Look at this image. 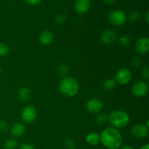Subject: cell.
<instances>
[{"mask_svg": "<svg viewBox=\"0 0 149 149\" xmlns=\"http://www.w3.org/2000/svg\"><path fill=\"white\" fill-rule=\"evenodd\" d=\"M141 74H142V77H143L146 79H149V67L148 65H146L143 67V68L142 69L141 71Z\"/></svg>", "mask_w": 149, "mask_h": 149, "instance_id": "83f0119b", "label": "cell"}, {"mask_svg": "<svg viewBox=\"0 0 149 149\" xmlns=\"http://www.w3.org/2000/svg\"><path fill=\"white\" fill-rule=\"evenodd\" d=\"M100 136V143L109 149H119L122 146V136L120 132L113 127L104 130Z\"/></svg>", "mask_w": 149, "mask_h": 149, "instance_id": "6da1fadb", "label": "cell"}, {"mask_svg": "<svg viewBox=\"0 0 149 149\" xmlns=\"http://www.w3.org/2000/svg\"><path fill=\"white\" fill-rule=\"evenodd\" d=\"M119 44H120L122 47L129 46L130 43V41L129 37L127 36H121L120 39H119Z\"/></svg>", "mask_w": 149, "mask_h": 149, "instance_id": "603a6c76", "label": "cell"}, {"mask_svg": "<svg viewBox=\"0 0 149 149\" xmlns=\"http://www.w3.org/2000/svg\"><path fill=\"white\" fill-rule=\"evenodd\" d=\"M58 71L60 75L63 76V77H65L68 73V68L65 64H61L59 65V67H58Z\"/></svg>", "mask_w": 149, "mask_h": 149, "instance_id": "44dd1931", "label": "cell"}, {"mask_svg": "<svg viewBox=\"0 0 149 149\" xmlns=\"http://www.w3.org/2000/svg\"><path fill=\"white\" fill-rule=\"evenodd\" d=\"M148 91V86L146 81H138L133 84L132 93L136 97H144Z\"/></svg>", "mask_w": 149, "mask_h": 149, "instance_id": "8992f818", "label": "cell"}, {"mask_svg": "<svg viewBox=\"0 0 149 149\" xmlns=\"http://www.w3.org/2000/svg\"><path fill=\"white\" fill-rule=\"evenodd\" d=\"M79 90V83L73 77H65L59 84V91L66 97L76 95Z\"/></svg>", "mask_w": 149, "mask_h": 149, "instance_id": "7a4b0ae2", "label": "cell"}, {"mask_svg": "<svg viewBox=\"0 0 149 149\" xmlns=\"http://www.w3.org/2000/svg\"><path fill=\"white\" fill-rule=\"evenodd\" d=\"M65 145L68 149H74L75 148V141L73 138H68L65 140Z\"/></svg>", "mask_w": 149, "mask_h": 149, "instance_id": "cb8c5ba5", "label": "cell"}, {"mask_svg": "<svg viewBox=\"0 0 149 149\" xmlns=\"http://www.w3.org/2000/svg\"><path fill=\"white\" fill-rule=\"evenodd\" d=\"M116 81L113 80V79H106L103 83V87L107 91H111V90H113L116 87Z\"/></svg>", "mask_w": 149, "mask_h": 149, "instance_id": "e0dca14e", "label": "cell"}, {"mask_svg": "<svg viewBox=\"0 0 149 149\" xmlns=\"http://www.w3.org/2000/svg\"><path fill=\"white\" fill-rule=\"evenodd\" d=\"M141 60L138 57H135L131 61V66H132L133 68H138L141 65Z\"/></svg>", "mask_w": 149, "mask_h": 149, "instance_id": "484cf974", "label": "cell"}, {"mask_svg": "<svg viewBox=\"0 0 149 149\" xmlns=\"http://www.w3.org/2000/svg\"><path fill=\"white\" fill-rule=\"evenodd\" d=\"M8 123L5 121H0V132L3 133L8 130Z\"/></svg>", "mask_w": 149, "mask_h": 149, "instance_id": "4316f807", "label": "cell"}, {"mask_svg": "<svg viewBox=\"0 0 149 149\" xmlns=\"http://www.w3.org/2000/svg\"><path fill=\"white\" fill-rule=\"evenodd\" d=\"M54 40V34L50 31H45L41 33L39 36V41L41 44L45 46H47L52 43Z\"/></svg>", "mask_w": 149, "mask_h": 149, "instance_id": "4fadbf2b", "label": "cell"}, {"mask_svg": "<svg viewBox=\"0 0 149 149\" xmlns=\"http://www.w3.org/2000/svg\"><path fill=\"white\" fill-rule=\"evenodd\" d=\"M9 47L7 44L0 42V56H5L9 53Z\"/></svg>", "mask_w": 149, "mask_h": 149, "instance_id": "ffe728a7", "label": "cell"}, {"mask_svg": "<svg viewBox=\"0 0 149 149\" xmlns=\"http://www.w3.org/2000/svg\"><path fill=\"white\" fill-rule=\"evenodd\" d=\"M117 39V35L116 33L113 30L107 29L104 31L102 32L100 35V39L102 42L105 44H112L115 42Z\"/></svg>", "mask_w": 149, "mask_h": 149, "instance_id": "8fae6325", "label": "cell"}, {"mask_svg": "<svg viewBox=\"0 0 149 149\" xmlns=\"http://www.w3.org/2000/svg\"><path fill=\"white\" fill-rule=\"evenodd\" d=\"M86 141L91 146H97L100 143V136L97 132H90L86 136Z\"/></svg>", "mask_w": 149, "mask_h": 149, "instance_id": "9a60e30c", "label": "cell"}, {"mask_svg": "<svg viewBox=\"0 0 149 149\" xmlns=\"http://www.w3.org/2000/svg\"><path fill=\"white\" fill-rule=\"evenodd\" d=\"M67 17L65 15L63 14H59L55 17V22H56L58 24H61V23H63L66 20Z\"/></svg>", "mask_w": 149, "mask_h": 149, "instance_id": "d4e9b609", "label": "cell"}, {"mask_svg": "<svg viewBox=\"0 0 149 149\" xmlns=\"http://www.w3.org/2000/svg\"><path fill=\"white\" fill-rule=\"evenodd\" d=\"M109 20L112 25L119 26L126 22V14L121 10H112L109 14Z\"/></svg>", "mask_w": 149, "mask_h": 149, "instance_id": "277c9868", "label": "cell"}, {"mask_svg": "<svg viewBox=\"0 0 149 149\" xmlns=\"http://www.w3.org/2000/svg\"><path fill=\"white\" fill-rule=\"evenodd\" d=\"M18 149H36L33 145L30 143H22L21 145L19 146Z\"/></svg>", "mask_w": 149, "mask_h": 149, "instance_id": "f1b7e54d", "label": "cell"}, {"mask_svg": "<svg viewBox=\"0 0 149 149\" xmlns=\"http://www.w3.org/2000/svg\"><path fill=\"white\" fill-rule=\"evenodd\" d=\"M136 50L141 54H146L149 51V39L146 36L139 38L135 45Z\"/></svg>", "mask_w": 149, "mask_h": 149, "instance_id": "30bf717a", "label": "cell"}, {"mask_svg": "<svg viewBox=\"0 0 149 149\" xmlns=\"http://www.w3.org/2000/svg\"><path fill=\"white\" fill-rule=\"evenodd\" d=\"M103 1H104L105 4H108V5H111V4H114L117 0H103Z\"/></svg>", "mask_w": 149, "mask_h": 149, "instance_id": "4dcf8cb0", "label": "cell"}, {"mask_svg": "<svg viewBox=\"0 0 149 149\" xmlns=\"http://www.w3.org/2000/svg\"><path fill=\"white\" fill-rule=\"evenodd\" d=\"M18 146V143L15 139H7L4 142V147L6 149H15Z\"/></svg>", "mask_w": 149, "mask_h": 149, "instance_id": "ac0fdd59", "label": "cell"}, {"mask_svg": "<svg viewBox=\"0 0 149 149\" xmlns=\"http://www.w3.org/2000/svg\"><path fill=\"white\" fill-rule=\"evenodd\" d=\"M108 121L115 129H122L130 122V116L125 111L116 110L108 115Z\"/></svg>", "mask_w": 149, "mask_h": 149, "instance_id": "3957f363", "label": "cell"}, {"mask_svg": "<svg viewBox=\"0 0 149 149\" xmlns=\"http://www.w3.org/2000/svg\"><path fill=\"white\" fill-rule=\"evenodd\" d=\"M25 132V126L21 123H15L11 127V134L13 136L18 138Z\"/></svg>", "mask_w": 149, "mask_h": 149, "instance_id": "5bb4252c", "label": "cell"}, {"mask_svg": "<svg viewBox=\"0 0 149 149\" xmlns=\"http://www.w3.org/2000/svg\"><path fill=\"white\" fill-rule=\"evenodd\" d=\"M141 149H149V144H146V145L143 146L142 147H141Z\"/></svg>", "mask_w": 149, "mask_h": 149, "instance_id": "836d02e7", "label": "cell"}, {"mask_svg": "<svg viewBox=\"0 0 149 149\" xmlns=\"http://www.w3.org/2000/svg\"><path fill=\"white\" fill-rule=\"evenodd\" d=\"M25 1L30 5H36V4H39L42 0H25Z\"/></svg>", "mask_w": 149, "mask_h": 149, "instance_id": "f546056e", "label": "cell"}, {"mask_svg": "<svg viewBox=\"0 0 149 149\" xmlns=\"http://www.w3.org/2000/svg\"><path fill=\"white\" fill-rule=\"evenodd\" d=\"M121 149H135L133 147L130 146H125L122 147Z\"/></svg>", "mask_w": 149, "mask_h": 149, "instance_id": "1f68e13d", "label": "cell"}, {"mask_svg": "<svg viewBox=\"0 0 149 149\" xmlns=\"http://www.w3.org/2000/svg\"><path fill=\"white\" fill-rule=\"evenodd\" d=\"M148 128L144 125H136L131 130V134L135 138L141 140L148 135Z\"/></svg>", "mask_w": 149, "mask_h": 149, "instance_id": "9c48e42d", "label": "cell"}, {"mask_svg": "<svg viewBox=\"0 0 149 149\" xmlns=\"http://www.w3.org/2000/svg\"><path fill=\"white\" fill-rule=\"evenodd\" d=\"M31 97V92L27 87H21L18 91L19 100L23 102H26L29 100Z\"/></svg>", "mask_w": 149, "mask_h": 149, "instance_id": "2e32d148", "label": "cell"}, {"mask_svg": "<svg viewBox=\"0 0 149 149\" xmlns=\"http://www.w3.org/2000/svg\"><path fill=\"white\" fill-rule=\"evenodd\" d=\"M146 21L147 23H149V13L147 12L146 15Z\"/></svg>", "mask_w": 149, "mask_h": 149, "instance_id": "d6a6232c", "label": "cell"}, {"mask_svg": "<svg viewBox=\"0 0 149 149\" xmlns=\"http://www.w3.org/2000/svg\"><path fill=\"white\" fill-rule=\"evenodd\" d=\"M103 107V102L97 98L90 99L86 103V109L92 113H97L102 110Z\"/></svg>", "mask_w": 149, "mask_h": 149, "instance_id": "ba28073f", "label": "cell"}, {"mask_svg": "<svg viewBox=\"0 0 149 149\" xmlns=\"http://www.w3.org/2000/svg\"><path fill=\"white\" fill-rule=\"evenodd\" d=\"M36 109L33 106H27L22 110V120L26 123H32L36 119Z\"/></svg>", "mask_w": 149, "mask_h": 149, "instance_id": "52a82bcc", "label": "cell"}, {"mask_svg": "<svg viewBox=\"0 0 149 149\" xmlns=\"http://www.w3.org/2000/svg\"><path fill=\"white\" fill-rule=\"evenodd\" d=\"M108 121V115L105 113H101L96 116V122L99 125H103Z\"/></svg>", "mask_w": 149, "mask_h": 149, "instance_id": "d6986e66", "label": "cell"}, {"mask_svg": "<svg viewBox=\"0 0 149 149\" xmlns=\"http://www.w3.org/2000/svg\"><path fill=\"white\" fill-rule=\"evenodd\" d=\"M131 78H132V74L128 68H122L116 73L113 77V80L116 81V83H118L121 85H125L130 82Z\"/></svg>", "mask_w": 149, "mask_h": 149, "instance_id": "5b68a950", "label": "cell"}, {"mask_svg": "<svg viewBox=\"0 0 149 149\" xmlns=\"http://www.w3.org/2000/svg\"><path fill=\"white\" fill-rule=\"evenodd\" d=\"M140 13L138 11H132L130 13V15H129V19L131 22H136L138 21V20L140 19Z\"/></svg>", "mask_w": 149, "mask_h": 149, "instance_id": "7402d4cb", "label": "cell"}, {"mask_svg": "<svg viewBox=\"0 0 149 149\" xmlns=\"http://www.w3.org/2000/svg\"><path fill=\"white\" fill-rule=\"evenodd\" d=\"M90 0H77L74 4L75 10L79 14H84L86 13L90 8Z\"/></svg>", "mask_w": 149, "mask_h": 149, "instance_id": "7c38bea8", "label": "cell"}, {"mask_svg": "<svg viewBox=\"0 0 149 149\" xmlns=\"http://www.w3.org/2000/svg\"><path fill=\"white\" fill-rule=\"evenodd\" d=\"M1 68L0 67V75H1Z\"/></svg>", "mask_w": 149, "mask_h": 149, "instance_id": "e575fe53", "label": "cell"}]
</instances>
